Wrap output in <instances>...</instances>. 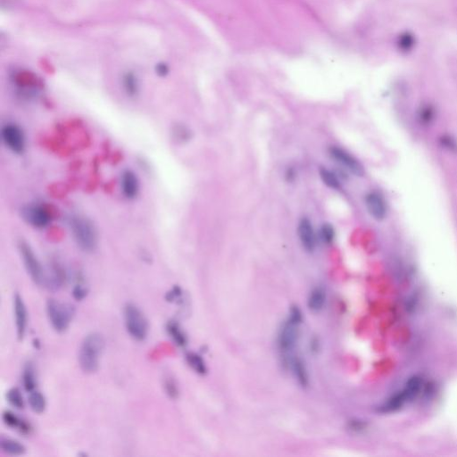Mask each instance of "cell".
Here are the masks:
<instances>
[{"label":"cell","instance_id":"1","mask_svg":"<svg viewBox=\"0 0 457 457\" xmlns=\"http://www.w3.org/2000/svg\"><path fill=\"white\" fill-rule=\"evenodd\" d=\"M105 346V339L99 332L85 336L78 355L80 367L85 373H94L98 370Z\"/></svg>","mask_w":457,"mask_h":457},{"label":"cell","instance_id":"2","mask_svg":"<svg viewBox=\"0 0 457 457\" xmlns=\"http://www.w3.org/2000/svg\"><path fill=\"white\" fill-rule=\"evenodd\" d=\"M71 235L82 251L94 252L99 245V234L94 223L86 217L75 215L69 221Z\"/></svg>","mask_w":457,"mask_h":457},{"label":"cell","instance_id":"3","mask_svg":"<svg viewBox=\"0 0 457 457\" xmlns=\"http://www.w3.org/2000/svg\"><path fill=\"white\" fill-rule=\"evenodd\" d=\"M46 312L52 328L58 333L67 331L76 313L72 304L56 299L47 300Z\"/></svg>","mask_w":457,"mask_h":457},{"label":"cell","instance_id":"4","mask_svg":"<svg viewBox=\"0 0 457 457\" xmlns=\"http://www.w3.org/2000/svg\"><path fill=\"white\" fill-rule=\"evenodd\" d=\"M124 324L128 334L137 341H144L147 338L149 325L144 313L135 303H128L123 309Z\"/></svg>","mask_w":457,"mask_h":457},{"label":"cell","instance_id":"5","mask_svg":"<svg viewBox=\"0 0 457 457\" xmlns=\"http://www.w3.org/2000/svg\"><path fill=\"white\" fill-rule=\"evenodd\" d=\"M21 214L28 224L36 228H44L51 223L55 211L46 204H29L21 210Z\"/></svg>","mask_w":457,"mask_h":457},{"label":"cell","instance_id":"6","mask_svg":"<svg viewBox=\"0 0 457 457\" xmlns=\"http://www.w3.org/2000/svg\"><path fill=\"white\" fill-rule=\"evenodd\" d=\"M18 249L24 262V267L32 281L39 286H44L46 271L30 245L24 241H19Z\"/></svg>","mask_w":457,"mask_h":457},{"label":"cell","instance_id":"7","mask_svg":"<svg viewBox=\"0 0 457 457\" xmlns=\"http://www.w3.org/2000/svg\"><path fill=\"white\" fill-rule=\"evenodd\" d=\"M1 138L5 146L12 153L23 155L26 149V138L23 129L14 122H8L1 129Z\"/></svg>","mask_w":457,"mask_h":457},{"label":"cell","instance_id":"8","mask_svg":"<svg viewBox=\"0 0 457 457\" xmlns=\"http://www.w3.org/2000/svg\"><path fill=\"white\" fill-rule=\"evenodd\" d=\"M329 155L331 159H333L336 163L343 166L345 169L350 172L351 174H354L355 176L363 177L365 174L364 167L361 164V162L341 146H330Z\"/></svg>","mask_w":457,"mask_h":457},{"label":"cell","instance_id":"9","mask_svg":"<svg viewBox=\"0 0 457 457\" xmlns=\"http://www.w3.org/2000/svg\"><path fill=\"white\" fill-rule=\"evenodd\" d=\"M298 324L289 319L281 325L278 334V347L283 354H288L296 346L298 337Z\"/></svg>","mask_w":457,"mask_h":457},{"label":"cell","instance_id":"10","mask_svg":"<svg viewBox=\"0 0 457 457\" xmlns=\"http://www.w3.org/2000/svg\"><path fill=\"white\" fill-rule=\"evenodd\" d=\"M364 205L367 212L374 220L382 221L388 215V204L385 198L378 191H369L364 196Z\"/></svg>","mask_w":457,"mask_h":457},{"label":"cell","instance_id":"11","mask_svg":"<svg viewBox=\"0 0 457 457\" xmlns=\"http://www.w3.org/2000/svg\"><path fill=\"white\" fill-rule=\"evenodd\" d=\"M297 236L303 249L308 253H313L316 248V234L312 221L308 217H302L297 224Z\"/></svg>","mask_w":457,"mask_h":457},{"label":"cell","instance_id":"12","mask_svg":"<svg viewBox=\"0 0 457 457\" xmlns=\"http://www.w3.org/2000/svg\"><path fill=\"white\" fill-rule=\"evenodd\" d=\"M14 315L17 338L23 340L27 331L28 312L23 297L18 293L14 296Z\"/></svg>","mask_w":457,"mask_h":457},{"label":"cell","instance_id":"13","mask_svg":"<svg viewBox=\"0 0 457 457\" xmlns=\"http://www.w3.org/2000/svg\"><path fill=\"white\" fill-rule=\"evenodd\" d=\"M121 190L123 197L128 200H133L138 197L140 183L137 174L131 170H124L121 174Z\"/></svg>","mask_w":457,"mask_h":457},{"label":"cell","instance_id":"14","mask_svg":"<svg viewBox=\"0 0 457 457\" xmlns=\"http://www.w3.org/2000/svg\"><path fill=\"white\" fill-rule=\"evenodd\" d=\"M66 281V272L58 263H53L49 271H46L43 287L52 291L59 290Z\"/></svg>","mask_w":457,"mask_h":457},{"label":"cell","instance_id":"15","mask_svg":"<svg viewBox=\"0 0 457 457\" xmlns=\"http://www.w3.org/2000/svg\"><path fill=\"white\" fill-rule=\"evenodd\" d=\"M2 420L6 425L8 426L9 428L16 429L21 433L27 435L31 433L32 428L30 423H28L26 421L21 419L19 416H17L16 414H14L11 411H5L2 415Z\"/></svg>","mask_w":457,"mask_h":457},{"label":"cell","instance_id":"16","mask_svg":"<svg viewBox=\"0 0 457 457\" xmlns=\"http://www.w3.org/2000/svg\"><path fill=\"white\" fill-rule=\"evenodd\" d=\"M166 332L178 347H184L187 346V335L176 321H170L166 323Z\"/></svg>","mask_w":457,"mask_h":457},{"label":"cell","instance_id":"17","mask_svg":"<svg viewBox=\"0 0 457 457\" xmlns=\"http://www.w3.org/2000/svg\"><path fill=\"white\" fill-rule=\"evenodd\" d=\"M326 303V293L322 287L314 288L308 296V308L314 313H319L323 310Z\"/></svg>","mask_w":457,"mask_h":457},{"label":"cell","instance_id":"18","mask_svg":"<svg viewBox=\"0 0 457 457\" xmlns=\"http://www.w3.org/2000/svg\"><path fill=\"white\" fill-rule=\"evenodd\" d=\"M0 448L3 453H7L8 455H12V456L23 455L26 452L25 446L21 442L16 439L9 438V437H1Z\"/></svg>","mask_w":457,"mask_h":457},{"label":"cell","instance_id":"19","mask_svg":"<svg viewBox=\"0 0 457 457\" xmlns=\"http://www.w3.org/2000/svg\"><path fill=\"white\" fill-rule=\"evenodd\" d=\"M37 384H38L37 372L34 363L31 361H28L27 363H25L23 370V385L24 390L27 391L28 393H30L36 390Z\"/></svg>","mask_w":457,"mask_h":457},{"label":"cell","instance_id":"20","mask_svg":"<svg viewBox=\"0 0 457 457\" xmlns=\"http://www.w3.org/2000/svg\"><path fill=\"white\" fill-rule=\"evenodd\" d=\"M292 370L297 383L302 388H308L309 386V376L308 369L303 360L299 357L293 359L291 362Z\"/></svg>","mask_w":457,"mask_h":457},{"label":"cell","instance_id":"21","mask_svg":"<svg viewBox=\"0 0 457 457\" xmlns=\"http://www.w3.org/2000/svg\"><path fill=\"white\" fill-rule=\"evenodd\" d=\"M28 404L32 412L38 414L44 413L47 407L46 398L41 392L36 390L30 392L28 397Z\"/></svg>","mask_w":457,"mask_h":457},{"label":"cell","instance_id":"22","mask_svg":"<svg viewBox=\"0 0 457 457\" xmlns=\"http://www.w3.org/2000/svg\"><path fill=\"white\" fill-rule=\"evenodd\" d=\"M319 174L323 184L328 187L329 189H333V190L341 189V182L338 177V175L333 171L328 169L326 167H321L319 170Z\"/></svg>","mask_w":457,"mask_h":457},{"label":"cell","instance_id":"23","mask_svg":"<svg viewBox=\"0 0 457 457\" xmlns=\"http://www.w3.org/2000/svg\"><path fill=\"white\" fill-rule=\"evenodd\" d=\"M172 138L178 144H185L192 138V131L182 123L174 124L171 130Z\"/></svg>","mask_w":457,"mask_h":457},{"label":"cell","instance_id":"24","mask_svg":"<svg viewBox=\"0 0 457 457\" xmlns=\"http://www.w3.org/2000/svg\"><path fill=\"white\" fill-rule=\"evenodd\" d=\"M436 118V110L432 105L425 104L418 109L417 119L423 126L430 125Z\"/></svg>","mask_w":457,"mask_h":457},{"label":"cell","instance_id":"25","mask_svg":"<svg viewBox=\"0 0 457 457\" xmlns=\"http://www.w3.org/2000/svg\"><path fill=\"white\" fill-rule=\"evenodd\" d=\"M186 361L189 366L191 367V369L198 374H206L207 367L201 355H198L197 353L189 352L186 355Z\"/></svg>","mask_w":457,"mask_h":457},{"label":"cell","instance_id":"26","mask_svg":"<svg viewBox=\"0 0 457 457\" xmlns=\"http://www.w3.org/2000/svg\"><path fill=\"white\" fill-rule=\"evenodd\" d=\"M416 43L415 36L410 32H405L398 36L397 46L398 50L402 53H409L413 50Z\"/></svg>","mask_w":457,"mask_h":457},{"label":"cell","instance_id":"27","mask_svg":"<svg viewBox=\"0 0 457 457\" xmlns=\"http://www.w3.org/2000/svg\"><path fill=\"white\" fill-rule=\"evenodd\" d=\"M7 400L10 406L17 410L24 409V399L20 390L17 388H12L7 392Z\"/></svg>","mask_w":457,"mask_h":457},{"label":"cell","instance_id":"28","mask_svg":"<svg viewBox=\"0 0 457 457\" xmlns=\"http://www.w3.org/2000/svg\"><path fill=\"white\" fill-rule=\"evenodd\" d=\"M319 237L324 244L331 245L335 241L336 231L333 225L325 222L320 228Z\"/></svg>","mask_w":457,"mask_h":457},{"label":"cell","instance_id":"29","mask_svg":"<svg viewBox=\"0 0 457 457\" xmlns=\"http://www.w3.org/2000/svg\"><path fill=\"white\" fill-rule=\"evenodd\" d=\"M421 389H422V379L418 377H413L406 383V388L404 389V392L406 393L407 399L409 400V399L415 398L419 394Z\"/></svg>","mask_w":457,"mask_h":457},{"label":"cell","instance_id":"30","mask_svg":"<svg viewBox=\"0 0 457 457\" xmlns=\"http://www.w3.org/2000/svg\"><path fill=\"white\" fill-rule=\"evenodd\" d=\"M439 145L451 153H457V139L452 135H441L438 138Z\"/></svg>","mask_w":457,"mask_h":457},{"label":"cell","instance_id":"31","mask_svg":"<svg viewBox=\"0 0 457 457\" xmlns=\"http://www.w3.org/2000/svg\"><path fill=\"white\" fill-rule=\"evenodd\" d=\"M164 389L166 394L172 399H176L179 397V388L177 383L172 377H166L164 382Z\"/></svg>","mask_w":457,"mask_h":457},{"label":"cell","instance_id":"32","mask_svg":"<svg viewBox=\"0 0 457 457\" xmlns=\"http://www.w3.org/2000/svg\"><path fill=\"white\" fill-rule=\"evenodd\" d=\"M124 89L130 97H134L138 93V84L133 77H127L124 81Z\"/></svg>","mask_w":457,"mask_h":457},{"label":"cell","instance_id":"33","mask_svg":"<svg viewBox=\"0 0 457 457\" xmlns=\"http://www.w3.org/2000/svg\"><path fill=\"white\" fill-rule=\"evenodd\" d=\"M88 288L83 285V283L79 282L76 284L73 288H72V296L75 300L77 301H83L88 295Z\"/></svg>","mask_w":457,"mask_h":457},{"label":"cell","instance_id":"34","mask_svg":"<svg viewBox=\"0 0 457 457\" xmlns=\"http://www.w3.org/2000/svg\"><path fill=\"white\" fill-rule=\"evenodd\" d=\"M288 319L290 320L292 322L296 323L299 325L300 323H302L303 321V316H302V313H301V310H300L298 307L296 306H293L290 310H289V316H288Z\"/></svg>","mask_w":457,"mask_h":457},{"label":"cell","instance_id":"35","mask_svg":"<svg viewBox=\"0 0 457 457\" xmlns=\"http://www.w3.org/2000/svg\"><path fill=\"white\" fill-rule=\"evenodd\" d=\"M182 296V288L179 286H174L167 294L166 295V299L168 302H175L178 299H180Z\"/></svg>","mask_w":457,"mask_h":457},{"label":"cell","instance_id":"36","mask_svg":"<svg viewBox=\"0 0 457 457\" xmlns=\"http://www.w3.org/2000/svg\"><path fill=\"white\" fill-rule=\"evenodd\" d=\"M349 429L353 431H360L363 429V422L360 421H353L349 423Z\"/></svg>","mask_w":457,"mask_h":457},{"label":"cell","instance_id":"37","mask_svg":"<svg viewBox=\"0 0 457 457\" xmlns=\"http://www.w3.org/2000/svg\"><path fill=\"white\" fill-rule=\"evenodd\" d=\"M285 176H286V179L288 180V182H292L295 178H296V172L295 170L292 169V168H288L285 174Z\"/></svg>","mask_w":457,"mask_h":457}]
</instances>
